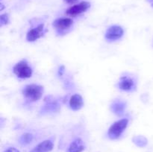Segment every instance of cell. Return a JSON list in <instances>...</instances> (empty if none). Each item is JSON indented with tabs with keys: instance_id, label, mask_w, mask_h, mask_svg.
<instances>
[{
	"instance_id": "obj_7",
	"label": "cell",
	"mask_w": 153,
	"mask_h": 152,
	"mask_svg": "<svg viewBox=\"0 0 153 152\" xmlns=\"http://www.w3.org/2000/svg\"><path fill=\"white\" fill-rule=\"evenodd\" d=\"M12 72L19 80H26L32 77L34 74V68L28 59L23 58L13 65Z\"/></svg>"
},
{
	"instance_id": "obj_3",
	"label": "cell",
	"mask_w": 153,
	"mask_h": 152,
	"mask_svg": "<svg viewBox=\"0 0 153 152\" xmlns=\"http://www.w3.org/2000/svg\"><path fill=\"white\" fill-rule=\"evenodd\" d=\"M115 87L121 92L133 93L138 87V77L133 73L125 72L120 76L115 83Z\"/></svg>"
},
{
	"instance_id": "obj_16",
	"label": "cell",
	"mask_w": 153,
	"mask_h": 152,
	"mask_svg": "<svg viewBox=\"0 0 153 152\" xmlns=\"http://www.w3.org/2000/svg\"><path fill=\"white\" fill-rule=\"evenodd\" d=\"M3 152H20L17 148L15 147H9L6 148Z\"/></svg>"
},
{
	"instance_id": "obj_18",
	"label": "cell",
	"mask_w": 153,
	"mask_h": 152,
	"mask_svg": "<svg viewBox=\"0 0 153 152\" xmlns=\"http://www.w3.org/2000/svg\"><path fill=\"white\" fill-rule=\"evenodd\" d=\"M4 8V6L2 3H0V11H2Z\"/></svg>"
},
{
	"instance_id": "obj_17",
	"label": "cell",
	"mask_w": 153,
	"mask_h": 152,
	"mask_svg": "<svg viewBox=\"0 0 153 152\" xmlns=\"http://www.w3.org/2000/svg\"><path fill=\"white\" fill-rule=\"evenodd\" d=\"M64 1H65L66 3H67V4H75V3L77 2L79 0H64Z\"/></svg>"
},
{
	"instance_id": "obj_4",
	"label": "cell",
	"mask_w": 153,
	"mask_h": 152,
	"mask_svg": "<svg viewBox=\"0 0 153 152\" xmlns=\"http://www.w3.org/2000/svg\"><path fill=\"white\" fill-rule=\"evenodd\" d=\"M64 98L53 95H47L43 99V104L39 110V115L41 116H55L61 110Z\"/></svg>"
},
{
	"instance_id": "obj_10",
	"label": "cell",
	"mask_w": 153,
	"mask_h": 152,
	"mask_svg": "<svg viewBox=\"0 0 153 152\" xmlns=\"http://www.w3.org/2000/svg\"><path fill=\"white\" fill-rule=\"evenodd\" d=\"M125 35V30L122 25H111L106 28L104 34V39L108 43L119 41Z\"/></svg>"
},
{
	"instance_id": "obj_14",
	"label": "cell",
	"mask_w": 153,
	"mask_h": 152,
	"mask_svg": "<svg viewBox=\"0 0 153 152\" xmlns=\"http://www.w3.org/2000/svg\"><path fill=\"white\" fill-rule=\"evenodd\" d=\"M54 148V141L52 138L46 139L36 145L29 152H51Z\"/></svg>"
},
{
	"instance_id": "obj_11",
	"label": "cell",
	"mask_w": 153,
	"mask_h": 152,
	"mask_svg": "<svg viewBox=\"0 0 153 152\" xmlns=\"http://www.w3.org/2000/svg\"><path fill=\"white\" fill-rule=\"evenodd\" d=\"M127 108H128V103L125 99L121 98H116L112 100L110 104V111L118 117H123L126 116Z\"/></svg>"
},
{
	"instance_id": "obj_2",
	"label": "cell",
	"mask_w": 153,
	"mask_h": 152,
	"mask_svg": "<svg viewBox=\"0 0 153 152\" xmlns=\"http://www.w3.org/2000/svg\"><path fill=\"white\" fill-rule=\"evenodd\" d=\"M44 86L38 83L25 84L21 89V95L24 101V105L29 107L38 102L44 94Z\"/></svg>"
},
{
	"instance_id": "obj_6",
	"label": "cell",
	"mask_w": 153,
	"mask_h": 152,
	"mask_svg": "<svg viewBox=\"0 0 153 152\" xmlns=\"http://www.w3.org/2000/svg\"><path fill=\"white\" fill-rule=\"evenodd\" d=\"M52 26L55 31V35L58 37H64L73 31L75 28L74 19L70 16L56 18L52 22Z\"/></svg>"
},
{
	"instance_id": "obj_20",
	"label": "cell",
	"mask_w": 153,
	"mask_h": 152,
	"mask_svg": "<svg viewBox=\"0 0 153 152\" xmlns=\"http://www.w3.org/2000/svg\"><path fill=\"white\" fill-rule=\"evenodd\" d=\"M152 7H153V3H152Z\"/></svg>"
},
{
	"instance_id": "obj_1",
	"label": "cell",
	"mask_w": 153,
	"mask_h": 152,
	"mask_svg": "<svg viewBox=\"0 0 153 152\" xmlns=\"http://www.w3.org/2000/svg\"><path fill=\"white\" fill-rule=\"evenodd\" d=\"M65 131L70 136L67 152H82L86 148V125L84 122H73L67 125Z\"/></svg>"
},
{
	"instance_id": "obj_8",
	"label": "cell",
	"mask_w": 153,
	"mask_h": 152,
	"mask_svg": "<svg viewBox=\"0 0 153 152\" xmlns=\"http://www.w3.org/2000/svg\"><path fill=\"white\" fill-rule=\"evenodd\" d=\"M32 127L30 126V128H25L18 136L17 141L20 145H29L35 141L36 139L38 138L40 131L38 128H32Z\"/></svg>"
},
{
	"instance_id": "obj_5",
	"label": "cell",
	"mask_w": 153,
	"mask_h": 152,
	"mask_svg": "<svg viewBox=\"0 0 153 152\" xmlns=\"http://www.w3.org/2000/svg\"><path fill=\"white\" fill-rule=\"evenodd\" d=\"M130 122L131 117L128 115H126L114 122L107 131L108 138L111 140L119 139L128 128Z\"/></svg>"
},
{
	"instance_id": "obj_19",
	"label": "cell",
	"mask_w": 153,
	"mask_h": 152,
	"mask_svg": "<svg viewBox=\"0 0 153 152\" xmlns=\"http://www.w3.org/2000/svg\"><path fill=\"white\" fill-rule=\"evenodd\" d=\"M149 1H150V2L153 3V0H149Z\"/></svg>"
},
{
	"instance_id": "obj_13",
	"label": "cell",
	"mask_w": 153,
	"mask_h": 152,
	"mask_svg": "<svg viewBox=\"0 0 153 152\" xmlns=\"http://www.w3.org/2000/svg\"><path fill=\"white\" fill-rule=\"evenodd\" d=\"M66 104H67V107L70 110L76 112L83 108L85 105V101L81 94L73 93L69 97L68 99L66 100Z\"/></svg>"
},
{
	"instance_id": "obj_9",
	"label": "cell",
	"mask_w": 153,
	"mask_h": 152,
	"mask_svg": "<svg viewBox=\"0 0 153 152\" xmlns=\"http://www.w3.org/2000/svg\"><path fill=\"white\" fill-rule=\"evenodd\" d=\"M47 32L48 28H46L44 22H41L37 25H33L28 29L25 35V40L28 43H34L43 37Z\"/></svg>"
},
{
	"instance_id": "obj_15",
	"label": "cell",
	"mask_w": 153,
	"mask_h": 152,
	"mask_svg": "<svg viewBox=\"0 0 153 152\" xmlns=\"http://www.w3.org/2000/svg\"><path fill=\"white\" fill-rule=\"evenodd\" d=\"M10 23V16L8 13H3L0 16V27L7 25Z\"/></svg>"
},
{
	"instance_id": "obj_12",
	"label": "cell",
	"mask_w": 153,
	"mask_h": 152,
	"mask_svg": "<svg viewBox=\"0 0 153 152\" xmlns=\"http://www.w3.org/2000/svg\"><path fill=\"white\" fill-rule=\"evenodd\" d=\"M91 6V3L88 2V1H81V2L69 7L66 10L65 13L70 17H76V16H79L83 13H86L90 9Z\"/></svg>"
}]
</instances>
